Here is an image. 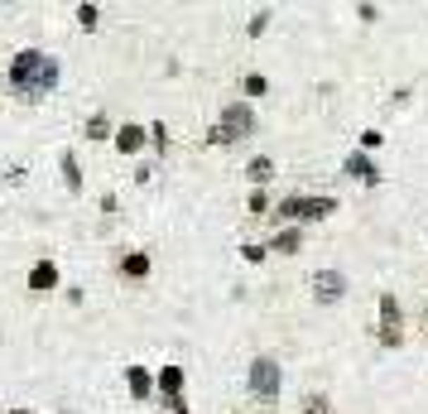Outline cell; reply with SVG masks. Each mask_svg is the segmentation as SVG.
<instances>
[{
  "label": "cell",
  "instance_id": "obj_1",
  "mask_svg": "<svg viewBox=\"0 0 428 414\" xmlns=\"http://www.w3.org/2000/svg\"><path fill=\"white\" fill-rule=\"evenodd\" d=\"M10 87L25 97V102H44L58 87V58H49L44 49H25L10 63Z\"/></svg>",
  "mask_w": 428,
  "mask_h": 414
},
{
  "label": "cell",
  "instance_id": "obj_2",
  "mask_svg": "<svg viewBox=\"0 0 428 414\" xmlns=\"http://www.w3.org/2000/svg\"><path fill=\"white\" fill-rule=\"evenodd\" d=\"M250 126H255V121H250V106H226L221 111V126L212 130V140H245Z\"/></svg>",
  "mask_w": 428,
  "mask_h": 414
},
{
  "label": "cell",
  "instance_id": "obj_3",
  "mask_svg": "<svg viewBox=\"0 0 428 414\" xmlns=\"http://www.w3.org/2000/svg\"><path fill=\"white\" fill-rule=\"evenodd\" d=\"M250 390H255L260 400H274V395H279V366H274L269 357H260L255 366H250Z\"/></svg>",
  "mask_w": 428,
  "mask_h": 414
},
{
  "label": "cell",
  "instance_id": "obj_4",
  "mask_svg": "<svg viewBox=\"0 0 428 414\" xmlns=\"http://www.w3.org/2000/svg\"><path fill=\"white\" fill-rule=\"evenodd\" d=\"M279 212L284 217H327L332 212V197H289Z\"/></svg>",
  "mask_w": 428,
  "mask_h": 414
},
{
  "label": "cell",
  "instance_id": "obj_5",
  "mask_svg": "<svg viewBox=\"0 0 428 414\" xmlns=\"http://www.w3.org/2000/svg\"><path fill=\"white\" fill-rule=\"evenodd\" d=\"M54 284H58V265L54 260H39V265L29 270V289H34V294H49Z\"/></svg>",
  "mask_w": 428,
  "mask_h": 414
},
{
  "label": "cell",
  "instance_id": "obj_6",
  "mask_svg": "<svg viewBox=\"0 0 428 414\" xmlns=\"http://www.w3.org/2000/svg\"><path fill=\"white\" fill-rule=\"evenodd\" d=\"M313 289H318V299H322V304H332V299H337V294L347 289V279L337 275V270H322V275L313 279Z\"/></svg>",
  "mask_w": 428,
  "mask_h": 414
},
{
  "label": "cell",
  "instance_id": "obj_7",
  "mask_svg": "<svg viewBox=\"0 0 428 414\" xmlns=\"http://www.w3.org/2000/svg\"><path fill=\"white\" fill-rule=\"evenodd\" d=\"M116 150H126V154L145 150V126H121L116 130Z\"/></svg>",
  "mask_w": 428,
  "mask_h": 414
},
{
  "label": "cell",
  "instance_id": "obj_8",
  "mask_svg": "<svg viewBox=\"0 0 428 414\" xmlns=\"http://www.w3.org/2000/svg\"><path fill=\"white\" fill-rule=\"evenodd\" d=\"M126 381H130V395H135V400H145V395L154 390V381H149V371H145V366H130V371H126Z\"/></svg>",
  "mask_w": 428,
  "mask_h": 414
},
{
  "label": "cell",
  "instance_id": "obj_9",
  "mask_svg": "<svg viewBox=\"0 0 428 414\" xmlns=\"http://www.w3.org/2000/svg\"><path fill=\"white\" fill-rule=\"evenodd\" d=\"M159 386H164V395H169V405H173V400H178V386H183V371H178V366H164Z\"/></svg>",
  "mask_w": 428,
  "mask_h": 414
},
{
  "label": "cell",
  "instance_id": "obj_10",
  "mask_svg": "<svg viewBox=\"0 0 428 414\" xmlns=\"http://www.w3.org/2000/svg\"><path fill=\"white\" fill-rule=\"evenodd\" d=\"M121 275H130V279L149 275V255H126V260H121Z\"/></svg>",
  "mask_w": 428,
  "mask_h": 414
},
{
  "label": "cell",
  "instance_id": "obj_11",
  "mask_svg": "<svg viewBox=\"0 0 428 414\" xmlns=\"http://www.w3.org/2000/svg\"><path fill=\"white\" fill-rule=\"evenodd\" d=\"M106 135H111V121L102 116V111H97V116L87 121V140H106Z\"/></svg>",
  "mask_w": 428,
  "mask_h": 414
},
{
  "label": "cell",
  "instance_id": "obj_12",
  "mask_svg": "<svg viewBox=\"0 0 428 414\" xmlns=\"http://www.w3.org/2000/svg\"><path fill=\"white\" fill-rule=\"evenodd\" d=\"M63 183H68V188H82V173H78V159H73V154H63Z\"/></svg>",
  "mask_w": 428,
  "mask_h": 414
},
{
  "label": "cell",
  "instance_id": "obj_13",
  "mask_svg": "<svg viewBox=\"0 0 428 414\" xmlns=\"http://www.w3.org/2000/svg\"><path fill=\"white\" fill-rule=\"evenodd\" d=\"M351 173H356V178H361V183H375V169L366 164V159H361V154H351Z\"/></svg>",
  "mask_w": 428,
  "mask_h": 414
},
{
  "label": "cell",
  "instance_id": "obj_14",
  "mask_svg": "<svg viewBox=\"0 0 428 414\" xmlns=\"http://www.w3.org/2000/svg\"><path fill=\"white\" fill-rule=\"evenodd\" d=\"M245 173H250L255 183H265L269 173H274V164H269V159H250V169H245Z\"/></svg>",
  "mask_w": 428,
  "mask_h": 414
},
{
  "label": "cell",
  "instance_id": "obj_15",
  "mask_svg": "<svg viewBox=\"0 0 428 414\" xmlns=\"http://www.w3.org/2000/svg\"><path fill=\"white\" fill-rule=\"evenodd\" d=\"M245 92H250V97H265V78H260V73H250V78H245Z\"/></svg>",
  "mask_w": 428,
  "mask_h": 414
},
{
  "label": "cell",
  "instance_id": "obj_16",
  "mask_svg": "<svg viewBox=\"0 0 428 414\" xmlns=\"http://www.w3.org/2000/svg\"><path fill=\"white\" fill-rule=\"evenodd\" d=\"M303 414H332V410H327V400H322V395H313V400L303 405Z\"/></svg>",
  "mask_w": 428,
  "mask_h": 414
},
{
  "label": "cell",
  "instance_id": "obj_17",
  "mask_svg": "<svg viewBox=\"0 0 428 414\" xmlns=\"http://www.w3.org/2000/svg\"><path fill=\"white\" fill-rule=\"evenodd\" d=\"M78 20L92 29V25H97V5H78Z\"/></svg>",
  "mask_w": 428,
  "mask_h": 414
},
{
  "label": "cell",
  "instance_id": "obj_18",
  "mask_svg": "<svg viewBox=\"0 0 428 414\" xmlns=\"http://www.w3.org/2000/svg\"><path fill=\"white\" fill-rule=\"evenodd\" d=\"M274 246H279V250H294V246H298V231H284V236H279Z\"/></svg>",
  "mask_w": 428,
  "mask_h": 414
},
{
  "label": "cell",
  "instance_id": "obj_19",
  "mask_svg": "<svg viewBox=\"0 0 428 414\" xmlns=\"http://www.w3.org/2000/svg\"><path fill=\"white\" fill-rule=\"evenodd\" d=\"M10 414H29V410H10Z\"/></svg>",
  "mask_w": 428,
  "mask_h": 414
}]
</instances>
